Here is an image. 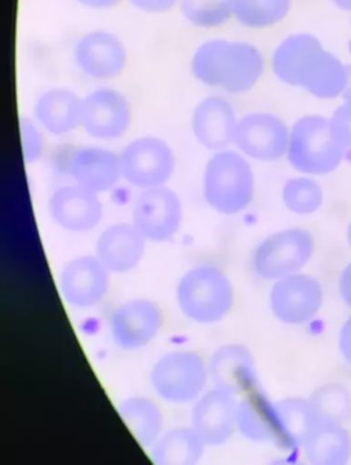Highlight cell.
<instances>
[{
    "instance_id": "21",
    "label": "cell",
    "mask_w": 351,
    "mask_h": 465,
    "mask_svg": "<svg viewBox=\"0 0 351 465\" xmlns=\"http://www.w3.org/2000/svg\"><path fill=\"white\" fill-rule=\"evenodd\" d=\"M210 375L216 388L239 396L256 388V363L250 351L242 345H224L210 361Z\"/></svg>"
},
{
    "instance_id": "4",
    "label": "cell",
    "mask_w": 351,
    "mask_h": 465,
    "mask_svg": "<svg viewBox=\"0 0 351 465\" xmlns=\"http://www.w3.org/2000/svg\"><path fill=\"white\" fill-rule=\"evenodd\" d=\"M345 151L332 134L331 121L324 116H304L290 131L288 162L304 174L324 175L335 172L342 163Z\"/></svg>"
},
{
    "instance_id": "10",
    "label": "cell",
    "mask_w": 351,
    "mask_h": 465,
    "mask_svg": "<svg viewBox=\"0 0 351 465\" xmlns=\"http://www.w3.org/2000/svg\"><path fill=\"white\" fill-rule=\"evenodd\" d=\"M182 221V202L165 185L145 189L135 203L134 224L150 242L172 239L179 232Z\"/></svg>"
},
{
    "instance_id": "27",
    "label": "cell",
    "mask_w": 351,
    "mask_h": 465,
    "mask_svg": "<svg viewBox=\"0 0 351 465\" xmlns=\"http://www.w3.org/2000/svg\"><path fill=\"white\" fill-rule=\"evenodd\" d=\"M118 413L143 448H153L162 430V413L151 400L131 397L121 402Z\"/></svg>"
},
{
    "instance_id": "7",
    "label": "cell",
    "mask_w": 351,
    "mask_h": 465,
    "mask_svg": "<svg viewBox=\"0 0 351 465\" xmlns=\"http://www.w3.org/2000/svg\"><path fill=\"white\" fill-rule=\"evenodd\" d=\"M151 385L161 399L187 404L201 396L207 382L204 359L194 352L179 351L162 356L151 371Z\"/></svg>"
},
{
    "instance_id": "2",
    "label": "cell",
    "mask_w": 351,
    "mask_h": 465,
    "mask_svg": "<svg viewBox=\"0 0 351 465\" xmlns=\"http://www.w3.org/2000/svg\"><path fill=\"white\" fill-rule=\"evenodd\" d=\"M261 51L250 43L215 39L196 48L191 72L199 83L232 94L253 89L264 74Z\"/></svg>"
},
{
    "instance_id": "15",
    "label": "cell",
    "mask_w": 351,
    "mask_h": 465,
    "mask_svg": "<svg viewBox=\"0 0 351 465\" xmlns=\"http://www.w3.org/2000/svg\"><path fill=\"white\" fill-rule=\"evenodd\" d=\"M61 293L67 304L91 308L99 304L109 289V270L98 256H80L61 272Z\"/></svg>"
},
{
    "instance_id": "31",
    "label": "cell",
    "mask_w": 351,
    "mask_h": 465,
    "mask_svg": "<svg viewBox=\"0 0 351 465\" xmlns=\"http://www.w3.org/2000/svg\"><path fill=\"white\" fill-rule=\"evenodd\" d=\"M321 186L310 178H293L283 188V202L291 213L309 215L323 204Z\"/></svg>"
},
{
    "instance_id": "40",
    "label": "cell",
    "mask_w": 351,
    "mask_h": 465,
    "mask_svg": "<svg viewBox=\"0 0 351 465\" xmlns=\"http://www.w3.org/2000/svg\"><path fill=\"white\" fill-rule=\"evenodd\" d=\"M347 240H348V244H350V247H351V222H350V224H348Z\"/></svg>"
},
{
    "instance_id": "33",
    "label": "cell",
    "mask_w": 351,
    "mask_h": 465,
    "mask_svg": "<svg viewBox=\"0 0 351 465\" xmlns=\"http://www.w3.org/2000/svg\"><path fill=\"white\" fill-rule=\"evenodd\" d=\"M331 129L337 142L345 150H351V104L340 105L336 108L331 120Z\"/></svg>"
},
{
    "instance_id": "26",
    "label": "cell",
    "mask_w": 351,
    "mask_h": 465,
    "mask_svg": "<svg viewBox=\"0 0 351 465\" xmlns=\"http://www.w3.org/2000/svg\"><path fill=\"white\" fill-rule=\"evenodd\" d=\"M205 442L196 430L176 429L158 438L151 448L155 464H196L201 460Z\"/></svg>"
},
{
    "instance_id": "36",
    "label": "cell",
    "mask_w": 351,
    "mask_h": 465,
    "mask_svg": "<svg viewBox=\"0 0 351 465\" xmlns=\"http://www.w3.org/2000/svg\"><path fill=\"white\" fill-rule=\"evenodd\" d=\"M340 296L343 302L351 307V263L343 270L342 277L339 281Z\"/></svg>"
},
{
    "instance_id": "24",
    "label": "cell",
    "mask_w": 351,
    "mask_h": 465,
    "mask_svg": "<svg viewBox=\"0 0 351 465\" xmlns=\"http://www.w3.org/2000/svg\"><path fill=\"white\" fill-rule=\"evenodd\" d=\"M304 450L313 464H345L351 457V435L342 424L318 420Z\"/></svg>"
},
{
    "instance_id": "35",
    "label": "cell",
    "mask_w": 351,
    "mask_h": 465,
    "mask_svg": "<svg viewBox=\"0 0 351 465\" xmlns=\"http://www.w3.org/2000/svg\"><path fill=\"white\" fill-rule=\"evenodd\" d=\"M340 352L345 361L351 364V318L343 324L339 337Z\"/></svg>"
},
{
    "instance_id": "11",
    "label": "cell",
    "mask_w": 351,
    "mask_h": 465,
    "mask_svg": "<svg viewBox=\"0 0 351 465\" xmlns=\"http://www.w3.org/2000/svg\"><path fill=\"white\" fill-rule=\"evenodd\" d=\"M131 123V104L115 89H96L84 97L81 126L94 139H118L128 131Z\"/></svg>"
},
{
    "instance_id": "19",
    "label": "cell",
    "mask_w": 351,
    "mask_h": 465,
    "mask_svg": "<svg viewBox=\"0 0 351 465\" xmlns=\"http://www.w3.org/2000/svg\"><path fill=\"white\" fill-rule=\"evenodd\" d=\"M145 237L134 223L107 227L96 244V256L110 272H128L142 261Z\"/></svg>"
},
{
    "instance_id": "16",
    "label": "cell",
    "mask_w": 351,
    "mask_h": 465,
    "mask_svg": "<svg viewBox=\"0 0 351 465\" xmlns=\"http://www.w3.org/2000/svg\"><path fill=\"white\" fill-rule=\"evenodd\" d=\"M237 400L235 394L215 388L196 402L193 411V429L206 446H220L234 434Z\"/></svg>"
},
{
    "instance_id": "32",
    "label": "cell",
    "mask_w": 351,
    "mask_h": 465,
    "mask_svg": "<svg viewBox=\"0 0 351 465\" xmlns=\"http://www.w3.org/2000/svg\"><path fill=\"white\" fill-rule=\"evenodd\" d=\"M20 136L24 159L28 163L37 161L45 150V139H43L42 132L28 118H21Z\"/></svg>"
},
{
    "instance_id": "22",
    "label": "cell",
    "mask_w": 351,
    "mask_h": 465,
    "mask_svg": "<svg viewBox=\"0 0 351 465\" xmlns=\"http://www.w3.org/2000/svg\"><path fill=\"white\" fill-rule=\"evenodd\" d=\"M236 426L240 434L254 442H268L280 448L276 404L254 389L237 402Z\"/></svg>"
},
{
    "instance_id": "18",
    "label": "cell",
    "mask_w": 351,
    "mask_h": 465,
    "mask_svg": "<svg viewBox=\"0 0 351 465\" xmlns=\"http://www.w3.org/2000/svg\"><path fill=\"white\" fill-rule=\"evenodd\" d=\"M237 123L239 120L228 100L210 96L196 105L191 126L194 136L202 147L223 151L235 143Z\"/></svg>"
},
{
    "instance_id": "38",
    "label": "cell",
    "mask_w": 351,
    "mask_h": 465,
    "mask_svg": "<svg viewBox=\"0 0 351 465\" xmlns=\"http://www.w3.org/2000/svg\"><path fill=\"white\" fill-rule=\"evenodd\" d=\"M346 75H347V81H346L345 91H343L342 96L345 99V103L351 104V64L346 66Z\"/></svg>"
},
{
    "instance_id": "1",
    "label": "cell",
    "mask_w": 351,
    "mask_h": 465,
    "mask_svg": "<svg viewBox=\"0 0 351 465\" xmlns=\"http://www.w3.org/2000/svg\"><path fill=\"white\" fill-rule=\"evenodd\" d=\"M272 67L282 83L305 89L318 99L340 96L347 81L342 62L307 34L283 40L272 56Z\"/></svg>"
},
{
    "instance_id": "34",
    "label": "cell",
    "mask_w": 351,
    "mask_h": 465,
    "mask_svg": "<svg viewBox=\"0 0 351 465\" xmlns=\"http://www.w3.org/2000/svg\"><path fill=\"white\" fill-rule=\"evenodd\" d=\"M132 6L148 15H161L173 9L179 0H129Z\"/></svg>"
},
{
    "instance_id": "8",
    "label": "cell",
    "mask_w": 351,
    "mask_h": 465,
    "mask_svg": "<svg viewBox=\"0 0 351 465\" xmlns=\"http://www.w3.org/2000/svg\"><path fill=\"white\" fill-rule=\"evenodd\" d=\"M120 158L123 178L145 191L164 186L175 173V153L158 137L134 140L126 145Z\"/></svg>"
},
{
    "instance_id": "17",
    "label": "cell",
    "mask_w": 351,
    "mask_h": 465,
    "mask_svg": "<svg viewBox=\"0 0 351 465\" xmlns=\"http://www.w3.org/2000/svg\"><path fill=\"white\" fill-rule=\"evenodd\" d=\"M48 210L59 226L75 232L93 230L104 216L98 193L77 183L56 189L48 202Z\"/></svg>"
},
{
    "instance_id": "9",
    "label": "cell",
    "mask_w": 351,
    "mask_h": 465,
    "mask_svg": "<svg viewBox=\"0 0 351 465\" xmlns=\"http://www.w3.org/2000/svg\"><path fill=\"white\" fill-rule=\"evenodd\" d=\"M290 131L279 116L253 113L237 123L235 144L243 155L259 162H275L287 155Z\"/></svg>"
},
{
    "instance_id": "13",
    "label": "cell",
    "mask_w": 351,
    "mask_h": 465,
    "mask_svg": "<svg viewBox=\"0 0 351 465\" xmlns=\"http://www.w3.org/2000/svg\"><path fill=\"white\" fill-rule=\"evenodd\" d=\"M75 61L81 72L95 80H113L128 61L125 45L115 35L105 31L84 35L75 47Z\"/></svg>"
},
{
    "instance_id": "5",
    "label": "cell",
    "mask_w": 351,
    "mask_h": 465,
    "mask_svg": "<svg viewBox=\"0 0 351 465\" xmlns=\"http://www.w3.org/2000/svg\"><path fill=\"white\" fill-rule=\"evenodd\" d=\"M180 310L191 321L216 323L234 302L231 281L217 267L199 266L186 272L177 288Z\"/></svg>"
},
{
    "instance_id": "29",
    "label": "cell",
    "mask_w": 351,
    "mask_h": 465,
    "mask_svg": "<svg viewBox=\"0 0 351 465\" xmlns=\"http://www.w3.org/2000/svg\"><path fill=\"white\" fill-rule=\"evenodd\" d=\"M309 401L318 420L342 426L351 420V391L340 383L321 386Z\"/></svg>"
},
{
    "instance_id": "12",
    "label": "cell",
    "mask_w": 351,
    "mask_h": 465,
    "mask_svg": "<svg viewBox=\"0 0 351 465\" xmlns=\"http://www.w3.org/2000/svg\"><path fill=\"white\" fill-rule=\"evenodd\" d=\"M323 299L320 282L296 272L275 283L271 291L272 312L283 323H306L317 315Z\"/></svg>"
},
{
    "instance_id": "28",
    "label": "cell",
    "mask_w": 351,
    "mask_h": 465,
    "mask_svg": "<svg viewBox=\"0 0 351 465\" xmlns=\"http://www.w3.org/2000/svg\"><path fill=\"white\" fill-rule=\"evenodd\" d=\"M293 0H234V17L251 29H266L287 17Z\"/></svg>"
},
{
    "instance_id": "6",
    "label": "cell",
    "mask_w": 351,
    "mask_h": 465,
    "mask_svg": "<svg viewBox=\"0 0 351 465\" xmlns=\"http://www.w3.org/2000/svg\"><path fill=\"white\" fill-rule=\"evenodd\" d=\"M315 253V239L307 230L286 229L266 237L254 253V270L264 280L296 274Z\"/></svg>"
},
{
    "instance_id": "20",
    "label": "cell",
    "mask_w": 351,
    "mask_h": 465,
    "mask_svg": "<svg viewBox=\"0 0 351 465\" xmlns=\"http://www.w3.org/2000/svg\"><path fill=\"white\" fill-rule=\"evenodd\" d=\"M77 185L102 193L112 189L123 177L121 158L104 148H81L73 153L67 166Z\"/></svg>"
},
{
    "instance_id": "23",
    "label": "cell",
    "mask_w": 351,
    "mask_h": 465,
    "mask_svg": "<svg viewBox=\"0 0 351 465\" xmlns=\"http://www.w3.org/2000/svg\"><path fill=\"white\" fill-rule=\"evenodd\" d=\"M83 99L69 89H51L37 99L35 115L48 134L64 136L81 126Z\"/></svg>"
},
{
    "instance_id": "30",
    "label": "cell",
    "mask_w": 351,
    "mask_h": 465,
    "mask_svg": "<svg viewBox=\"0 0 351 465\" xmlns=\"http://www.w3.org/2000/svg\"><path fill=\"white\" fill-rule=\"evenodd\" d=\"M182 13L191 25L213 29L234 17V0H180Z\"/></svg>"
},
{
    "instance_id": "14",
    "label": "cell",
    "mask_w": 351,
    "mask_h": 465,
    "mask_svg": "<svg viewBox=\"0 0 351 465\" xmlns=\"http://www.w3.org/2000/svg\"><path fill=\"white\" fill-rule=\"evenodd\" d=\"M161 310L151 300L135 299L120 305L112 318L115 345L123 351H136L150 343L161 330Z\"/></svg>"
},
{
    "instance_id": "37",
    "label": "cell",
    "mask_w": 351,
    "mask_h": 465,
    "mask_svg": "<svg viewBox=\"0 0 351 465\" xmlns=\"http://www.w3.org/2000/svg\"><path fill=\"white\" fill-rule=\"evenodd\" d=\"M75 2L80 4L81 6L90 7V9L106 10L118 6L121 0H75Z\"/></svg>"
},
{
    "instance_id": "25",
    "label": "cell",
    "mask_w": 351,
    "mask_h": 465,
    "mask_svg": "<svg viewBox=\"0 0 351 465\" xmlns=\"http://www.w3.org/2000/svg\"><path fill=\"white\" fill-rule=\"evenodd\" d=\"M279 416L280 448H304L318 423L309 400L287 399L276 402Z\"/></svg>"
},
{
    "instance_id": "39",
    "label": "cell",
    "mask_w": 351,
    "mask_h": 465,
    "mask_svg": "<svg viewBox=\"0 0 351 465\" xmlns=\"http://www.w3.org/2000/svg\"><path fill=\"white\" fill-rule=\"evenodd\" d=\"M335 6L339 7L340 10L351 12V0H332Z\"/></svg>"
},
{
    "instance_id": "3",
    "label": "cell",
    "mask_w": 351,
    "mask_h": 465,
    "mask_svg": "<svg viewBox=\"0 0 351 465\" xmlns=\"http://www.w3.org/2000/svg\"><path fill=\"white\" fill-rule=\"evenodd\" d=\"M254 173L245 156L218 151L204 173V196L207 204L224 215L242 213L254 197Z\"/></svg>"
}]
</instances>
